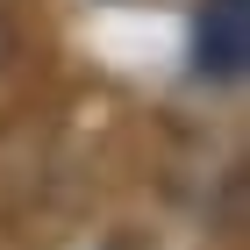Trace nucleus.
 <instances>
[{
  "instance_id": "1",
  "label": "nucleus",
  "mask_w": 250,
  "mask_h": 250,
  "mask_svg": "<svg viewBox=\"0 0 250 250\" xmlns=\"http://www.w3.org/2000/svg\"><path fill=\"white\" fill-rule=\"evenodd\" d=\"M250 64V0H208L193 21V72L200 79H243Z\"/></svg>"
},
{
  "instance_id": "2",
  "label": "nucleus",
  "mask_w": 250,
  "mask_h": 250,
  "mask_svg": "<svg viewBox=\"0 0 250 250\" xmlns=\"http://www.w3.org/2000/svg\"><path fill=\"white\" fill-rule=\"evenodd\" d=\"M15 64H21V21L7 15V7H0V79L15 72Z\"/></svg>"
}]
</instances>
